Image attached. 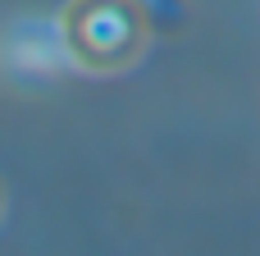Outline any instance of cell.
Returning <instances> with one entry per match:
<instances>
[{"label": "cell", "instance_id": "6da1fadb", "mask_svg": "<svg viewBox=\"0 0 260 256\" xmlns=\"http://www.w3.org/2000/svg\"><path fill=\"white\" fill-rule=\"evenodd\" d=\"M55 32L64 60L96 78L133 69L151 46V18L142 0H69L55 18Z\"/></svg>", "mask_w": 260, "mask_h": 256}, {"label": "cell", "instance_id": "7a4b0ae2", "mask_svg": "<svg viewBox=\"0 0 260 256\" xmlns=\"http://www.w3.org/2000/svg\"><path fill=\"white\" fill-rule=\"evenodd\" d=\"M0 220H5V183H0Z\"/></svg>", "mask_w": 260, "mask_h": 256}]
</instances>
